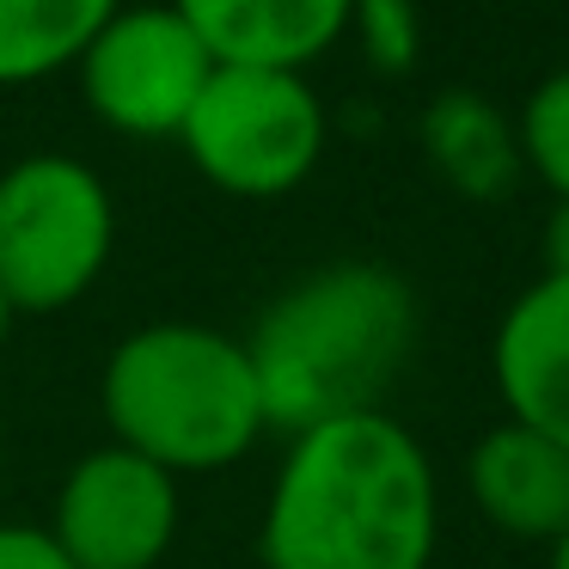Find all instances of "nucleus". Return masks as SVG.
Instances as JSON below:
<instances>
[{"label": "nucleus", "instance_id": "1", "mask_svg": "<svg viewBox=\"0 0 569 569\" xmlns=\"http://www.w3.org/2000/svg\"><path fill=\"white\" fill-rule=\"evenodd\" d=\"M435 471L386 410L295 435L263 515L270 569H429Z\"/></svg>", "mask_w": 569, "mask_h": 569}, {"label": "nucleus", "instance_id": "2", "mask_svg": "<svg viewBox=\"0 0 569 569\" xmlns=\"http://www.w3.org/2000/svg\"><path fill=\"white\" fill-rule=\"evenodd\" d=\"M417 300L380 263H331L295 282L246 343L263 422L288 435L373 417L410 361Z\"/></svg>", "mask_w": 569, "mask_h": 569}, {"label": "nucleus", "instance_id": "3", "mask_svg": "<svg viewBox=\"0 0 569 569\" xmlns=\"http://www.w3.org/2000/svg\"><path fill=\"white\" fill-rule=\"evenodd\" d=\"M104 417L117 447L160 471H221L258 441L263 398L246 343L209 325H148L104 361Z\"/></svg>", "mask_w": 569, "mask_h": 569}, {"label": "nucleus", "instance_id": "4", "mask_svg": "<svg viewBox=\"0 0 569 569\" xmlns=\"http://www.w3.org/2000/svg\"><path fill=\"white\" fill-rule=\"evenodd\" d=\"M111 190L74 153H31L0 178V295L13 312H62L111 263Z\"/></svg>", "mask_w": 569, "mask_h": 569}, {"label": "nucleus", "instance_id": "5", "mask_svg": "<svg viewBox=\"0 0 569 569\" xmlns=\"http://www.w3.org/2000/svg\"><path fill=\"white\" fill-rule=\"evenodd\" d=\"M178 141L197 172L233 197H282L319 166L325 111L282 68H214Z\"/></svg>", "mask_w": 569, "mask_h": 569}, {"label": "nucleus", "instance_id": "6", "mask_svg": "<svg viewBox=\"0 0 569 569\" xmlns=\"http://www.w3.org/2000/svg\"><path fill=\"white\" fill-rule=\"evenodd\" d=\"M80 92L123 136H178L221 62L178 7H123L80 56Z\"/></svg>", "mask_w": 569, "mask_h": 569}, {"label": "nucleus", "instance_id": "7", "mask_svg": "<svg viewBox=\"0 0 569 569\" xmlns=\"http://www.w3.org/2000/svg\"><path fill=\"white\" fill-rule=\"evenodd\" d=\"M178 532V483L129 447H99L68 471L50 539L74 569H153Z\"/></svg>", "mask_w": 569, "mask_h": 569}, {"label": "nucleus", "instance_id": "8", "mask_svg": "<svg viewBox=\"0 0 569 569\" xmlns=\"http://www.w3.org/2000/svg\"><path fill=\"white\" fill-rule=\"evenodd\" d=\"M496 386L508 422L569 447V276H539L496 325Z\"/></svg>", "mask_w": 569, "mask_h": 569}, {"label": "nucleus", "instance_id": "9", "mask_svg": "<svg viewBox=\"0 0 569 569\" xmlns=\"http://www.w3.org/2000/svg\"><path fill=\"white\" fill-rule=\"evenodd\" d=\"M221 68H282L325 56L349 26L356 0H172Z\"/></svg>", "mask_w": 569, "mask_h": 569}, {"label": "nucleus", "instance_id": "10", "mask_svg": "<svg viewBox=\"0 0 569 569\" xmlns=\"http://www.w3.org/2000/svg\"><path fill=\"white\" fill-rule=\"evenodd\" d=\"M471 502L515 539H557L569 527V447L502 422L466 459Z\"/></svg>", "mask_w": 569, "mask_h": 569}, {"label": "nucleus", "instance_id": "11", "mask_svg": "<svg viewBox=\"0 0 569 569\" xmlns=\"http://www.w3.org/2000/svg\"><path fill=\"white\" fill-rule=\"evenodd\" d=\"M123 0H0V87L74 68Z\"/></svg>", "mask_w": 569, "mask_h": 569}, {"label": "nucleus", "instance_id": "12", "mask_svg": "<svg viewBox=\"0 0 569 569\" xmlns=\"http://www.w3.org/2000/svg\"><path fill=\"white\" fill-rule=\"evenodd\" d=\"M520 141H527V160L539 166V178L557 190V202H569V68L539 80V92L520 111Z\"/></svg>", "mask_w": 569, "mask_h": 569}, {"label": "nucleus", "instance_id": "13", "mask_svg": "<svg viewBox=\"0 0 569 569\" xmlns=\"http://www.w3.org/2000/svg\"><path fill=\"white\" fill-rule=\"evenodd\" d=\"M0 569H74L50 527H0Z\"/></svg>", "mask_w": 569, "mask_h": 569}, {"label": "nucleus", "instance_id": "14", "mask_svg": "<svg viewBox=\"0 0 569 569\" xmlns=\"http://www.w3.org/2000/svg\"><path fill=\"white\" fill-rule=\"evenodd\" d=\"M545 276H569V202H557L545 227Z\"/></svg>", "mask_w": 569, "mask_h": 569}, {"label": "nucleus", "instance_id": "15", "mask_svg": "<svg viewBox=\"0 0 569 569\" xmlns=\"http://www.w3.org/2000/svg\"><path fill=\"white\" fill-rule=\"evenodd\" d=\"M551 569H569V527L551 539Z\"/></svg>", "mask_w": 569, "mask_h": 569}, {"label": "nucleus", "instance_id": "16", "mask_svg": "<svg viewBox=\"0 0 569 569\" xmlns=\"http://www.w3.org/2000/svg\"><path fill=\"white\" fill-rule=\"evenodd\" d=\"M7 331H13V300L0 295V337H7Z\"/></svg>", "mask_w": 569, "mask_h": 569}]
</instances>
